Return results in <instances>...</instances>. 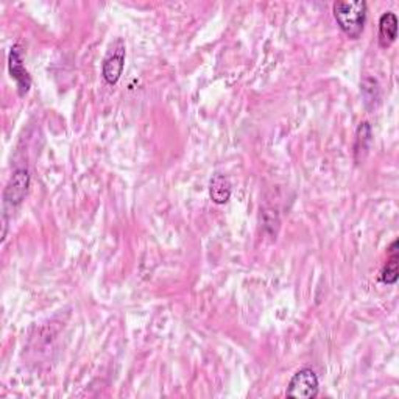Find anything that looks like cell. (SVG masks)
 Returning a JSON list of instances; mask_svg holds the SVG:
<instances>
[{
  "label": "cell",
  "instance_id": "obj_5",
  "mask_svg": "<svg viewBox=\"0 0 399 399\" xmlns=\"http://www.w3.org/2000/svg\"><path fill=\"white\" fill-rule=\"evenodd\" d=\"M8 71H10L11 79L16 81V84H18L19 96L27 94L31 86V76H30L29 71L25 69L22 52L18 46L11 47L10 56H8Z\"/></svg>",
  "mask_w": 399,
  "mask_h": 399
},
{
  "label": "cell",
  "instance_id": "obj_4",
  "mask_svg": "<svg viewBox=\"0 0 399 399\" xmlns=\"http://www.w3.org/2000/svg\"><path fill=\"white\" fill-rule=\"evenodd\" d=\"M30 189V173L27 168H18L14 171L10 181L6 183L4 191V206L16 208L27 197Z\"/></svg>",
  "mask_w": 399,
  "mask_h": 399
},
{
  "label": "cell",
  "instance_id": "obj_9",
  "mask_svg": "<svg viewBox=\"0 0 399 399\" xmlns=\"http://www.w3.org/2000/svg\"><path fill=\"white\" fill-rule=\"evenodd\" d=\"M371 142V126L368 122H363L359 125L358 133H355V155L359 153H367Z\"/></svg>",
  "mask_w": 399,
  "mask_h": 399
},
{
  "label": "cell",
  "instance_id": "obj_6",
  "mask_svg": "<svg viewBox=\"0 0 399 399\" xmlns=\"http://www.w3.org/2000/svg\"><path fill=\"white\" fill-rule=\"evenodd\" d=\"M398 38V18L392 11H387L379 19V46L388 49Z\"/></svg>",
  "mask_w": 399,
  "mask_h": 399
},
{
  "label": "cell",
  "instance_id": "obj_10",
  "mask_svg": "<svg viewBox=\"0 0 399 399\" xmlns=\"http://www.w3.org/2000/svg\"><path fill=\"white\" fill-rule=\"evenodd\" d=\"M362 92L365 96V101L379 100V84L371 76H365L362 81Z\"/></svg>",
  "mask_w": 399,
  "mask_h": 399
},
{
  "label": "cell",
  "instance_id": "obj_7",
  "mask_svg": "<svg viewBox=\"0 0 399 399\" xmlns=\"http://www.w3.org/2000/svg\"><path fill=\"white\" fill-rule=\"evenodd\" d=\"M231 183L225 175H214L209 183V197L216 205H225L231 198Z\"/></svg>",
  "mask_w": 399,
  "mask_h": 399
},
{
  "label": "cell",
  "instance_id": "obj_8",
  "mask_svg": "<svg viewBox=\"0 0 399 399\" xmlns=\"http://www.w3.org/2000/svg\"><path fill=\"white\" fill-rule=\"evenodd\" d=\"M390 258L387 259L384 268L380 271V281L387 286H393L398 281L399 276V256H398V239H395L390 245Z\"/></svg>",
  "mask_w": 399,
  "mask_h": 399
},
{
  "label": "cell",
  "instance_id": "obj_3",
  "mask_svg": "<svg viewBox=\"0 0 399 399\" xmlns=\"http://www.w3.org/2000/svg\"><path fill=\"white\" fill-rule=\"evenodd\" d=\"M125 55H126V47L122 38H117L111 49H109L108 55L103 59V64H101V75L108 84H116L123 74L125 67Z\"/></svg>",
  "mask_w": 399,
  "mask_h": 399
},
{
  "label": "cell",
  "instance_id": "obj_2",
  "mask_svg": "<svg viewBox=\"0 0 399 399\" xmlns=\"http://www.w3.org/2000/svg\"><path fill=\"white\" fill-rule=\"evenodd\" d=\"M320 382L315 375V371L310 368H301L292 376L288 382L286 395L288 398H298V399H313L318 395Z\"/></svg>",
  "mask_w": 399,
  "mask_h": 399
},
{
  "label": "cell",
  "instance_id": "obj_1",
  "mask_svg": "<svg viewBox=\"0 0 399 399\" xmlns=\"http://www.w3.org/2000/svg\"><path fill=\"white\" fill-rule=\"evenodd\" d=\"M338 27L350 39H359L367 21V2L363 0H338L333 5Z\"/></svg>",
  "mask_w": 399,
  "mask_h": 399
}]
</instances>
